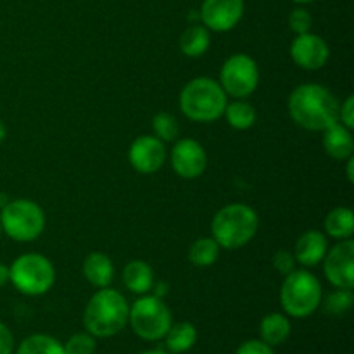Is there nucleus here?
<instances>
[{
    "instance_id": "nucleus-1",
    "label": "nucleus",
    "mask_w": 354,
    "mask_h": 354,
    "mask_svg": "<svg viewBox=\"0 0 354 354\" xmlns=\"http://www.w3.org/2000/svg\"><path fill=\"white\" fill-rule=\"evenodd\" d=\"M339 100L317 83L296 86L289 95V114L297 127L308 131H324L339 121Z\"/></svg>"
},
{
    "instance_id": "nucleus-2",
    "label": "nucleus",
    "mask_w": 354,
    "mask_h": 354,
    "mask_svg": "<svg viewBox=\"0 0 354 354\" xmlns=\"http://www.w3.org/2000/svg\"><path fill=\"white\" fill-rule=\"evenodd\" d=\"M130 304L121 292L111 287L99 289L86 303L83 325L95 339H109L128 325Z\"/></svg>"
},
{
    "instance_id": "nucleus-3",
    "label": "nucleus",
    "mask_w": 354,
    "mask_h": 354,
    "mask_svg": "<svg viewBox=\"0 0 354 354\" xmlns=\"http://www.w3.org/2000/svg\"><path fill=\"white\" fill-rule=\"evenodd\" d=\"M180 109L183 116L196 123H213L223 116L228 95L216 80L199 76L187 83L180 92Z\"/></svg>"
},
{
    "instance_id": "nucleus-4",
    "label": "nucleus",
    "mask_w": 354,
    "mask_h": 354,
    "mask_svg": "<svg viewBox=\"0 0 354 354\" xmlns=\"http://www.w3.org/2000/svg\"><path fill=\"white\" fill-rule=\"evenodd\" d=\"M259 228L258 213L242 203L221 207L211 221V237L221 249H241L254 239Z\"/></svg>"
},
{
    "instance_id": "nucleus-5",
    "label": "nucleus",
    "mask_w": 354,
    "mask_h": 354,
    "mask_svg": "<svg viewBox=\"0 0 354 354\" xmlns=\"http://www.w3.org/2000/svg\"><path fill=\"white\" fill-rule=\"evenodd\" d=\"M324 289L308 270H294L286 275L280 287V306L287 317L308 318L320 308Z\"/></svg>"
},
{
    "instance_id": "nucleus-6",
    "label": "nucleus",
    "mask_w": 354,
    "mask_h": 354,
    "mask_svg": "<svg viewBox=\"0 0 354 354\" xmlns=\"http://www.w3.org/2000/svg\"><path fill=\"white\" fill-rule=\"evenodd\" d=\"M128 325L142 341H161L173 325L171 311L162 297L144 294L130 306Z\"/></svg>"
},
{
    "instance_id": "nucleus-7",
    "label": "nucleus",
    "mask_w": 354,
    "mask_h": 354,
    "mask_svg": "<svg viewBox=\"0 0 354 354\" xmlns=\"http://www.w3.org/2000/svg\"><path fill=\"white\" fill-rule=\"evenodd\" d=\"M9 273L10 283L24 296H44L55 283L54 265L38 252L17 256L9 266Z\"/></svg>"
},
{
    "instance_id": "nucleus-8",
    "label": "nucleus",
    "mask_w": 354,
    "mask_h": 354,
    "mask_svg": "<svg viewBox=\"0 0 354 354\" xmlns=\"http://www.w3.org/2000/svg\"><path fill=\"white\" fill-rule=\"evenodd\" d=\"M45 213L35 201L14 199L0 209L2 232L16 242H31L45 230Z\"/></svg>"
},
{
    "instance_id": "nucleus-9",
    "label": "nucleus",
    "mask_w": 354,
    "mask_h": 354,
    "mask_svg": "<svg viewBox=\"0 0 354 354\" xmlns=\"http://www.w3.org/2000/svg\"><path fill=\"white\" fill-rule=\"evenodd\" d=\"M218 83L225 93L234 99H245L252 95L259 85L258 62L248 54L230 55L221 66Z\"/></svg>"
},
{
    "instance_id": "nucleus-10",
    "label": "nucleus",
    "mask_w": 354,
    "mask_h": 354,
    "mask_svg": "<svg viewBox=\"0 0 354 354\" xmlns=\"http://www.w3.org/2000/svg\"><path fill=\"white\" fill-rule=\"evenodd\" d=\"M324 273L335 289L354 287V241L346 239L328 248L324 258Z\"/></svg>"
},
{
    "instance_id": "nucleus-11",
    "label": "nucleus",
    "mask_w": 354,
    "mask_h": 354,
    "mask_svg": "<svg viewBox=\"0 0 354 354\" xmlns=\"http://www.w3.org/2000/svg\"><path fill=\"white\" fill-rule=\"evenodd\" d=\"M171 168L180 178L196 180L206 171L207 154L194 138H176L169 154Z\"/></svg>"
},
{
    "instance_id": "nucleus-12",
    "label": "nucleus",
    "mask_w": 354,
    "mask_h": 354,
    "mask_svg": "<svg viewBox=\"0 0 354 354\" xmlns=\"http://www.w3.org/2000/svg\"><path fill=\"white\" fill-rule=\"evenodd\" d=\"M166 147L165 142L154 135H140L131 142L128 149V162L131 168L142 175L158 173L165 166Z\"/></svg>"
},
{
    "instance_id": "nucleus-13",
    "label": "nucleus",
    "mask_w": 354,
    "mask_h": 354,
    "mask_svg": "<svg viewBox=\"0 0 354 354\" xmlns=\"http://www.w3.org/2000/svg\"><path fill=\"white\" fill-rule=\"evenodd\" d=\"M201 23L211 31L225 33L241 23L244 0H204L199 10Z\"/></svg>"
},
{
    "instance_id": "nucleus-14",
    "label": "nucleus",
    "mask_w": 354,
    "mask_h": 354,
    "mask_svg": "<svg viewBox=\"0 0 354 354\" xmlns=\"http://www.w3.org/2000/svg\"><path fill=\"white\" fill-rule=\"evenodd\" d=\"M290 57L299 68L306 71H318L327 64L330 57V48L327 41L315 33L297 35L290 44Z\"/></svg>"
},
{
    "instance_id": "nucleus-15",
    "label": "nucleus",
    "mask_w": 354,
    "mask_h": 354,
    "mask_svg": "<svg viewBox=\"0 0 354 354\" xmlns=\"http://www.w3.org/2000/svg\"><path fill=\"white\" fill-rule=\"evenodd\" d=\"M328 251L327 235L320 230H306L303 235H299L296 245H294V258L299 265L317 266L324 261L325 254Z\"/></svg>"
},
{
    "instance_id": "nucleus-16",
    "label": "nucleus",
    "mask_w": 354,
    "mask_h": 354,
    "mask_svg": "<svg viewBox=\"0 0 354 354\" xmlns=\"http://www.w3.org/2000/svg\"><path fill=\"white\" fill-rule=\"evenodd\" d=\"M325 152L335 161H346L354 154V140L349 128L344 124L334 123L324 130V138H322Z\"/></svg>"
},
{
    "instance_id": "nucleus-17",
    "label": "nucleus",
    "mask_w": 354,
    "mask_h": 354,
    "mask_svg": "<svg viewBox=\"0 0 354 354\" xmlns=\"http://www.w3.org/2000/svg\"><path fill=\"white\" fill-rule=\"evenodd\" d=\"M83 275L86 282L97 289L109 287L114 280V265L104 252H90L83 261Z\"/></svg>"
},
{
    "instance_id": "nucleus-18",
    "label": "nucleus",
    "mask_w": 354,
    "mask_h": 354,
    "mask_svg": "<svg viewBox=\"0 0 354 354\" xmlns=\"http://www.w3.org/2000/svg\"><path fill=\"white\" fill-rule=\"evenodd\" d=\"M123 283L130 292L144 296L152 290L154 286V272L151 265L142 259H133L123 270Z\"/></svg>"
},
{
    "instance_id": "nucleus-19",
    "label": "nucleus",
    "mask_w": 354,
    "mask_h": 354,
    "mask_svg": "<svg viewBox=\"0 0 354 354\" xmlns=\"http://www.w3.org/2000/svg\"><path fill=\"white\" fill-rule=\"evenodd\" d=\"M290 332H292L290 320L289 317L283 313L266 315L261 320V324H259V335H261V341L265 342V344L272 346V348L283 344V342L290 337Z\"/></svg>"
},
{
    "instance_id": "nucleus-20",
    "label": "nucleus",
    "mask_w": 354,
    "mask_h": 354,
    "mask_svg": "<svg viewBox=\"0 0 354 354\" xmlns=\"http://www.w3.org/2000/svg\"><path fill=\"white\" fill-rule=\"evenodd\" d=\"M197 342V328L190 322H178L169 327L165 335V344L168 353L182 354L192 349Z\"/></svg>"
},
{
    "instance_id": "nucleus-21",
    "label": "nucleus",
    "mask_w": 354,
    "mask_h": 354,
    "mask_svg": "<svg viewBox=\"0 0 354 354\" xmlns=\"http://www.w3.org/2000/svg\"><path fill=\"white\" fill-rule=\"evenodd\" d=\"M211 45V35L204 24H192L180 37V50L187 57H201Z\"/></svg>"
},
{
    "instance_id": "nucleus-22",
    "label": "nucleus",
    "mask_w": 354,
    "mask_h": 354,
    "mask_svg": "<svg viewBox=\"0 0 354 354\" xmlns=\"http://www.w3.org/2000/svg\"><path fill=\"white\" fill-rule=\"evenodd\" d=\"M324 228L328 237L346 241L354 235V213L349 207H335L327 214L324 221Z\"/></svg>"
},
{
    "instance_id": "nucleus-23",
    "label": "nucleus",
    "mask_w": 354,
    "mask_h": 354,
    "mask_svg": "<svg viewBox=\"0 0 354 354\" xmlns=\"http://www.w3.org/2000/svg\"><path fill=\"white\" fill-rule=\"evenodd\" d=\"M223 116L227 118V123L235 130H249L256 123V109L252 107V104H249L244 99L228 102Z\"/></svg>"
},
{
    "instance_id": "nucleus-24",
    "label": "nucleus",
    "mask_w": 354,
    "mask_h": 354,
    "mask_svg": "<svg viewBox=\"0 0 354 354\" xmlns=\"http://www.w3.org/2000/svg\"><path fill=\"white\" fill-rule=\"evenodd\" d=\"M16 354H66L64 344L47 334H33L17 346Z\"/></svg>"
},
{
    "instance_id": "nucleus-25",
    "label": "nucleus",
    "mask_w": 354,
    "mask_h": 354,
    "mask_svg": "<svg viewBox=\"0 0 354 354\" xmlns=\"http://www.w3.org/2000/svg\"><path fill=\"white\" fill-rule=\"evenodd\" d=\"M220 245L213 237L197 239L189 249V261L199 268H207L216 263L220 256Z\"/></svg>"
},
{
    "instance_id": "nucleus-26",
    "label": "nucleus",
    "mask_w": 354,
    "mask_h": 354,
    "mask_svg": "<svg viewBox=\"0 0 354 354\" xmlns=\"http://www.w3.org/2000/svg\"><path fill=\"white\" fill-rule=\"evenodd\" d=\"M354 304V294L353 289H335L334 292L328 294L327 297H322V304L325 313L332 315V317H341V315L348 313Z\"/></svg>"
},
{
    "instance_id": "nucleus-27",
    "label": "nucleus",
    "mask_w": 354,
    "mask_h": 354,
    "mask_svg": "<svg viewBox=\"0 0 354 354\" xmlns=\"http://www.w3.org/2000/svg\"><path fill=\"white\" fill-rule=\"evenodd\" d=\"M154 137L162 142H175L180 135V124L176 118L169 113H158L152 118Z\"/></svg>"
},
{
    "instance_id": "nucleus-28",
    "label": "nucleus",
    "mask_w": 354,
    "mask_h": 354,
    "mask_svg": "<svg viewBox=\"0 0 354 354\" xmlns=\"http://www.w3.org/2000/svg\"><path fill=\"white\" fill-rule=\"evenodd\" d=\"M95 348L97 339L86 330L73 334L64 344L66 354H93L95 353Z\"/></svg>"
},
{
    "instance_id": "nucleus-29",
    "label": "nucleus",
    "mask_w": 354,
    "mask_h": 354,
    "mask_svg": "<svg viewBox=\"0 0 354 354\" xmlns=\"http://www.w3.org/2000/svg\"><path fill=\"white\" fill-rule=\"evenodd\" d=\"M311 24H313V17L306 9H294L289 16V28L296 35L310 33Z\"/></svg>"
},
{
    "instance_id": "nucleus-30",
    "label": "nucleus",
    "mask_w": 354,
    "mask_h": 354,
    "mask_svg": "<svg viewBox=\"0 0 354 354\" xmlns=\"http://www.w3.org/2000/svg\"><path fill=\"white\" fill-rule=\"evenodd\" d=\"M272 263H273V268H275L277 272L283 277L289 275V273H292L297 266V261H296V258H294L292 252L283 251V249L282 251H277L275 254H273Z\"/></svg>"
},
{
    "instance_id": "nucleus-31",
    "label": "nucleus",
    "mask_w": 354,
    "mask_h": 354,
    "mask_svg": "<svg viewBox=\"0 0 354 354\" xmlns=\"http://www.w3.org/2000/svg\"><path fill=\"white\" fill-rule=\"evenodd\" d=\"M235 354H275L272 346L265 344L261 339H251V341L242 342L241 346L237 348Z\"/></svg>"
},
{
    "instance_id": "nucleus-32",
    "label": "nucleus",
    "mask_w": 354,
    "mask_h": 354,
    "mask_svg": "<svg viewBox=\"0 0 354 354\" xmlns=\"http://www.w3.org/2000/svg\"><path fill=\"white\" fill-rule=\"evenodd\" d=\"M339 123L344 124L346 128L353 130L354 128V97H346L344 102L339 106Z\"/></svg>"
},
{
    "instance_id": "nucleus-33",
    "label": "nucleus",
    "mask_w": 354,
    "mask_h": 354,
    "mask_svg": "<svg viewBox=\"0 0 354 354\" xmlns=\"http://www.w3.org/2000/svg\"><path fill=\"white\" fill-rule=\"evenodd\" d=\"M14 349H16V341L12 330L0 322V354H12Z\"/></svg>"
},
{
    "instance_id": "nucleus-34",
    "label": "nucleus",
    "mask_w": 354,
    "mask_h": 354,
    "mask_svg": "<svg viewBox=\"0 0 354 354\" xmlns=\"http://www.w3.org/2000/svg\"><path fill=\"white\" fill-rule=\"evenodd\" d=\"M10 282V273L9 266H6L3 263H0V287L7 286Z\"/></svg>"
},
{
    "instance_id": "nucleus-35",
    "label": "nucleus",
    "mask_w": 354,
    "mask_h": 354,
    "mask_svg": "<svg viewBox=\"0 0 354 354\" xmlns=\"http://www.w3.org/2000/svg\"><path fill=\"white\" fill-rule=\"evenodd\" d=\"M346 176H348L349 183H354V156L346 159Z\"/></svg>"
},
{
    "instance_id": "nucleus-36",
    "label": "nucleus",
    "mask_w": 354,
    "mask_h": 354,
    "mask_svg": "<svg viewBox=\"0 0 354 354\" xmlns=\"http://www.w3.org/2000/svg\"><path fill=\"white\" fill-rule=\"evenodd\" d=\"M6 137H7V127H6V124H3V121L0 120V144H2V142L6 140Z\"/></svg>"
},
{
    "instance_id": "nucleus-37",
    "label": "nucleus",
    "mask_w": 354,
    "mask_h": 354,
    "mask_svg": "<svg viewBox=\"0 0 354 354\" xmlns=\"http://www.w3.org/2000/svg\"><path fill=\"white\" fill-rule=\"evenodd\" d=\"M9 196H7V194H3V192H0V209H2L3 206H6L7 203H9Z\"/></svg>"
},
{
    "instance_id": "nucleus-38",
    "label": "nucleus",
    "mask_w": 354,
    "mask_h": 354,
    "mask_svg": "<svg viewBox=\"0 0 354 354\" xmlns=\"http://www.w3.org/2000/svg\"><path fill=\"white\" fill-rule=\"evenodd\" d=\"M140 354H171V353L165 351V349H149V351H144Z\"/></svg>"
},
{
    "instance_id": "nucleus-39",
    "label": "nucleus",
    "mask_w": 354,
    "mask_h": 354,
    "mask_svg": "<svg viewBox=\"0 0 354 354\" xmlns=\"http://www.w3.org/2000/svg\"><path fill=\"white\" fill-rule=\"evenodd\" d=\"M294 2H296V3H310V2H313V0H294Z\"/></svg>"
},
{
    "instance_id": "nucleus-40",
    "label": "nucleus",
    "mask_w": 354,
    "mask_h": 354,
    "mask_svg": "<svg viewBox=\"0 0 354 354\" xmlns=\"http://www.w3.org/2000/svg\"><path fill=\"white\" fill-rule=\"evenodd\" d=\"M3 234V232H2V223H0V235H2Z\"/></svg>"
}]
</instances>
